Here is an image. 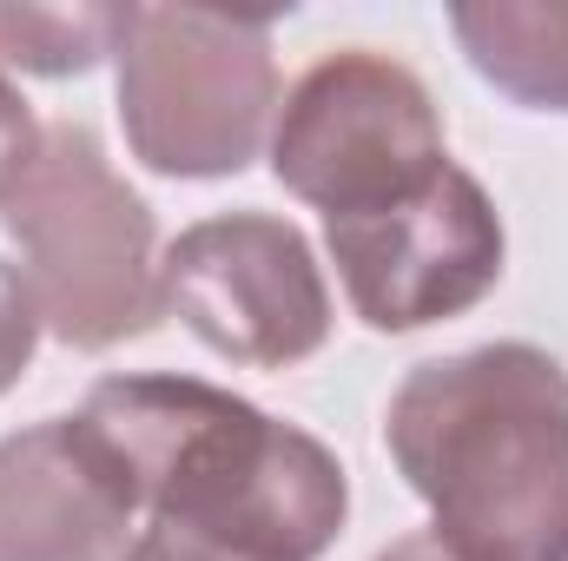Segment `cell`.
Here are the masks:
<instances>
[{"instance_id":"6da1fadb","label":"cell","mask_w":568,"mask_h":561,"mask_svg":"<svg viewBox=\"0 0 568 561\" xmlns=\"http://www.w3.org/2000/svg\"><path fill=\"white\" fill-rule=\"evenodd\" d=\"M80 429L126 496L252 561H317L351 516L344 462L297 422L199 377H100Z\"/></svg>"},{"instance_id":"7a4b0ae2","label":"cell","mask_w":568,"mask_h":561,"mask_svg":"<svg viewBox=\"0 0 568 561\" xmlns=\"http://www.w3.org/2000/svg\"><path fill=\"white\" fill-rule=\"evenodd\" d=\"M429 536L463 561H568V370L536 344L417 364L384 417Z\"/></svg>"},{"instance_id":"3957f363","label":"cell","mask_w":568,"mask_h":561,"mask_svg":"<svg viewBox=\"0 0 568 561\" xmlns=\"http://www.w3.org/2000/svg\"><path fill=\"white\" fill-rule=\"evenodd\" d=\"M0 225L20 245L40 324L73 350H113L159 330V225L152 205L113 172L93 126H40L33 165L0 198Z\"/></svg>"},{"instance_id":"277c9868","label":"cell","mask_w":568,"mask_h":561,"mask_svg":"<svg viewBox=\"0 0 568 561\" xmlns=\"http://www.w3.org/2000/svg\"><path fill=\"white\" fill-rule=\"evenodd\" d=\"M120 120L133 159L165 178H232L278 113L272 13L120 7Z\"/></svg>"},{"instance_id":"5b68a950","label":"cell","mask_w":568,"mask_h":561,"mask_svg":"<svg viewBox=\"0 0 568 561\" xmlns=\"http://www.w3.org/2000/svg\"><path fill=\"white\" fill-rule=\"evenodd\" d=\"M449 145L429 86L390 53H324L278 106L272 172L324 218H364L443 178Z\"/></svg>"},{"instance_id":"8992f818","label":"cell","mask_w":568,"mask_h":561,"mask_svg":"<svg viewBox=\"0 0 568 561\" xmlns=\"http://www.w3.org/2000/svg\"><path fill=\"white\" fill-rule=\"evenodd\" d=\"M165 310L225 364L291 370L331 337V284L304 232L272 212H219L159 258Z\"/></svg>"},{"instance_id":"52a82bcc","label":"cell","mask_w":568,"mask_h":561,"mask_svg":"<svg viewBox=\"0 0 568 561\" xmlns=\"http://www.w3.org/2000/svg\"><path fill=\"white\" fill-rule=\"evenodd\" d=\"M324 245L351 290V310L390 337L483 304L509 252L489 192L463 165H443V178H429L404 205L364 218H324Z\"/></svg>"},{"instance_id":"ba28073f","label":"cell","mask_w":568,"mask_h":561,"mask_svg":"<svg viewBox=\"0 0 568 561\" xmlns=\"http://www.w3.org/2000/svg\"><path fill=\"white\" fill-rule=\"evenodd\" d=\"M133 516L80 417L0 436V561H126Z\"/></svg>"},{"instance_id":"9c48e42d","label":"cell","mask_w":568,"mask_h":561,"mask_svg":"<svg viewBox=\"0 0 568 561\" xmlns=\"http://www.w3.org/2000/svg\"><path fill=\"white\" fill-rule=\"evenodd\" d=\"M449 33L503 100L568 120V0H463Z\"/></svg>"},{"instance_id":"30bf717a","label":"cell","mask_w":568,"mask_h":561,"mask_svg":"<svg viewBox=\"0 0 568 561\" xmlns=\"http://www.w3.org/2000/svg\"><path fill=\"white\" fill-rule=\"evenodd\" d=\"M120 7H0V67L73 80L113 60Z\"/></svg>"},{"instance_id":"8fae6325","label":"cell","mask_w":568,"mask_h":561,"mask_svg":"<svg viewBox=\"0 0 568 561\" xmlns=\"http://www.w3.org/2000/svg\"><path fill=\"white\" fill-rule=\"evenodd\" d=\"M40 304H33V284L20 265H7L0 258V397L27 377V364H33V350H40Z\"/></svg>"},{"instance_id":"7c38bea8","label":"cell","mask_w":568,"mask_h":561,"mask_svg":"<svg viewBox=\"0 0 568 561\" xmlns=\"http://www.w3.org/2000/svg\"><path fill=\"white\" fill-rule=\"evenodd\" d=\"M33 152H40V126H33V106L20 100V86L7 80V67H0V198L13 192V178L33 165Z\"/></svg>"},{"instance_id":"4fadbf2b","label":"cell","mask_w":568,"mask_h":561,"mask_svg":"<svg viewBox=\"0 0 568 561\" xmlns=\"http://www.w3.org/2000/svg\"><path fill=\"white\" fill-rule=\"evenodd\" d=\"M126 561H252V555H232V549H219L205 536H185L172 522H152V529H140V542L126 549Z\"/></svg>"},{"instance_id":"5bb4252c","label":"cell","mask_w":568,"mask_h":561,"mask_svg":"<svg viewBox=\"0 0 568 561\" xmlns=\"http://www.w3.org/2000/svg\"><path fill=\"white\" fill-rule=\"evenodd\" d=\"M377 561H463V555H456V549H443V542H436L429 529H417V536H404V542H390V549H384Z\"/></svg>"}]
</instances>
